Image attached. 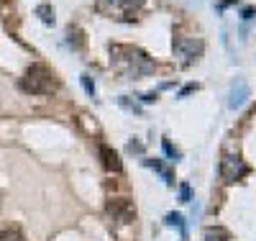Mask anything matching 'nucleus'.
<instances>
[{
  "instance_id": "obj_1",
  "label": "nucleus",
  "mask_w": 256,
  "mask_h": 241,
  "mask_svg": "<svg viewBox=\"0 0 256 241\" xmlns=\"http://www.w3.org/2000/svg\"><path fill=\"white\" fill-rule=\"evenodd\" d=\"M21 90H26L31 95H49L57 90V77H54V72L47 64H33L21 77Z\"/></svg>"
},
{
  "instance_id": "obj_2",
  "label": "nucleus",
  "mask_w": 256,
  "mask_h": 241,
  "mask_svg": "<svg viewBox=\"0 0 256 241\" xmlns=\"http://www.w3.org/2000/svg\"><path fill=\"white\" fill-rule=\"evenodd\" d=\"M110 54H113V59L120 64V67H126V72L128 77H141V75H149L154 70V64L151 59L143 52L139 49H131V47H113L110 49Z\"/></svg>"
},
{
  "instance_id": "obj_3",
  "label": "nucleus",
  "mask_w": 256,
  "mask_h": 241,
  "mask_svg": "<svg viewBox=\"0 0 256 241\" xmlns=\"http://www.w3.org/2000/svg\"><path fill=\"white\" fill-rule=\"evenodd\" d=\"M220 175H223V180L226 182H236V180H241L243 175H249V167H246V162H243L241 157H226L223 162H220Z\"/></svg>"
},
{
  "instance_id": "obj_4",
  "label": "nucleus",
  "mask_w": 256,
  "mask_h": 241,
  "mask_svg": "<svg viewBox=\"0 0 256 241\" xmlns=\"http://www.w3.org/2000/svg\"><path fill=\"white\" fill-rule=\"evenodd\" d=\"M143 5V0H100V8H108L116 18H131V13Z\"/></svg>"
},
{
  "instance_id": "obj_5",
  "label": "nucleus",
  "mask_w": 256,
  "mask_h": 241,
  "mask_svg": "<svg viewBox=\"0 0 256 241\" xmlns=\"http://www.w3.org/2000/svg\"><path fill=\"white\" fill-rule=\"evenodd\" d=\"M174 52H177V56H182L185 62H192L205 52V44L200 39H177L174 41Z\"/></svg>"
},
{
  "instance_id": "obj_6",
  "label": "nucleus",
  "mask_w": 256,
  "mask_h": 241,
  "mask_svg": "<svg viewBox=\"0 0 256 241\" xmlns=\"http://www.w3.org/2000/svg\"><path fill=\"white\" fill-rule=\"evenodd\" d=\"M108 213L116 218L118 223H131L133 221V205L123 198H118V200H110L108 203Z\"/></svg>"
},
{
  "instance_id": "obj_7",
  "label": "nucleus",
  "mask_w": 256,
  "mask_h": 241,
  "mask_svg": "<svg viewBox=\"0 0 256 241\" xmlns=\"http://www.w3.org/2000/svg\"><path fill=\"white\" fill-rule=\"evenodd\" d=\"M246 98H249V85L243 82V80H238V82L231 87V95H228V106H231V108H241L243 103H246Z\"/></svg>"
},
{
  "instance_id": "obj_8",
  "label": "nucleus",
  "mask_w": 256,
  "mask_h": 241,
  "mask_svg": "<svg viewBox=\"0 0 256 241\" xmlns=\"http://www.w3.org/2000/svg\"><path fill=\"white\" fill-rule=\"evenodd\" d=\"M100 157H103V164H105V169H110V172H120V159H118V154L113 152L110 146H100Z\"/></svg>"
},
{
  "instance_id": "obj_9",
  "label": "nucleus",
  "mask_w": 256,
  "mask_h": 241,
  "mask_svg": "<svg viewBox=\"0 0 256 241\" xmlns=\"http://www.w3.org/2000/svg\"><path fill=\"white\" fill-rule=\"evenodd\" d=\"M36 16H39L47 26L54 24V8H51V5H39V8H36Z\"/></svg>"
},
{
  "instance_id": "obj_10",
  "label": "nucleus",
  "mask_w": 256,
  "mask_h": 241,
  "mask_svg": "<svg viewBox=\"0 0 256 241\" xmlns=\"http://www.w3.org/2000/svg\"><path fill=\"white\" fill-rule=\"evenodd\" d=\"M146 164H149V167H154V169H157L159 175H162V177H164V180H166V182H169V185H172V172H169V169H164V167L157 162V159H146Z\"/></svg>"
},
{
  "instance_id": "obj_11",
  "label": "nucleus",
  "mask_w": 256,
  "mask_h": 241,
  "mask_svg": "<svg viewBox=\"0 0 256 241\" xmlns=\"http://www.w3.org/2000/svg\"><path fill=\"white\" fill-rule=\"evenodd\" d=\"M166 223H169V226H177V228L185 234V221H182L180 213H169V215H166Z\"/></svg>"
},
{
  "instance_id": "obj_12",
  "label": "nucleus",
  "mask_w": 256,
  "mask_h": 241,
  "mask_svg": "<svg viewBox=\"0 0 256 241\" xmlns=\"http://www.w3.org/2000/svg\"><path fill=\"white\" fill-rule=\"evenodd\" d=\"M80 80H82V87H85V93H87V95L93 98V95H95V85H93V80L87 77V75H82Z\"/></svg>"
},
{
  "instance_id": "obj_13",
  "label": "nucleus",
  "mask_w": 256,
  "mask_h": 241,
  "mask_svg": "<svg viewBox=\"0 0 256 241\" xmlns=\"http://www.w3.org/2000/svg\"><path fill=\"white\" fill-rule=\"evenodd\" d=\"M0 241H23L18 231H0Z\"/></svg>"
},
{
  "instance_id": "obj_14",
  "label": "nucleus",
  "mask_w": 256,
  "mask_h": 241,
  "mask_svg": "<svg viewBox=\"0 0 256 241\" xmlns=\"http://www.w3.org/2000/svg\"><path fill=\"white\" fill-rule=\"evenodd\" d=\"M162 146H164V154H166V157H169V159H172V162H174V159H177V157H180V154H177V152H174V149H172V144H169V141H166V139H164V144H162Z\"/></svg>"
},
{
  "instance_id": "obj_15",
  "label": "nucleus",
  "mask_w": 256,
  "mask_h": 241,
  "mask_svg": "<svg viewBox=\"0 0 256 241\" xmlns=\"http://www.w3.org/2000/svg\"><path fill=\"white\" fill-rule=\"evenodd\" d=\"M180 198H182V203H190V185L180 187Z\"/></svg>"
},
{
  "instance_id": "obj_16",
  "label": "nucleus",
  "mask_w": 256,
  "mask_h": 241,
  "mask_svg": "<svg viewBox=\"0 0 256 241\" xmlns=\"http://www.w3.org/2000/svg\"><path fill=\"white\" fill-rule=\"evenodd\" d=\"M192 90H197V85H185L180 95H187V93H192Z\"/></svg>"
},
{
  "instance_id": "obj_17",
  "label": "nucleus",
  "mask_w": 256,
  "mask_h": 241,
  "mask_svg": "<svg viewBox=\"0 0 256 241\" xmlns=\"http://www.w3.org/2000/svg\"><path fill=\"white\" fill-rule=\"evenodd\" d=\"M254 16H256L254 8H246V10H243V18H254Z\"/></svg>"
}]
</instances>
